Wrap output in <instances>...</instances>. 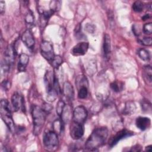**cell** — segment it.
I'll return each instance as SVG.
<instances>
[{"mask_svg": "<svg viewBox=\"0 0 152 152\" xmlns=\"http://www.w3.org/2000/svg\"><path fill=\"white\" fill-rule=\"evenodd\" d=\"M108 134L109 131L106 126L95 128L86 140L85 148L90 151H96L105 144Z\"/></svg>", "mask_w": 152, "mask_h": 152, "instance_id": "cell-1", "label": "cell"}, {"mask_svg": "<svg viewBox=\"0 0 152 152\" xmlns=\"http://www.w3.org/2000/svg\"><path fill=\"white\" fill-rule=\"evenodd\" d=\"M44 81L47 93V99L50 102H53L62 92L58 78L53 71L47 70L44 76Z\"/></svg>", "mask_w": 152, "mask_h": 152, "instance_id": "cell-2", "label": "cell"}, {"mask_svg": "<svg viewBox=\"0 0 152 152\" xmlns=\"http://www.w3.org/2000/svg\"><path fill=\"white\" fill-rule=\"evenodd\" d=\"M48 113L40 106L33 105L31 108V116L33 119V131L35 135H38L42 131L45 123Z\"/></svg>", "mask_w": 152, "mask_h": 152, "instance_id": "cell-3", "label": "cell"}, {"mask_svg": "<svg viewBox=\"0 0 152 152\" xmlns=\"http://www.w3.org/2000/svg\"><path fill=\"white\" fill-rule=\"evenodd\" d=\"M0 113L1 118L8 129L12 133H14L15 131V126L12 118L11 107L7 99H1V100Z\"/></svg>", "mask_w": 152, "mask_h": 152, "instance_id": "cell-4", "label": "cell"}, {"mask_svg": "<svg viewBox=\"0 0 152 152\" xmlns=\"http://www.w3.org/2000/svg\"><path fill=\"white\" fill-rule=\"evenodd\" d=\"M15 48L12 45H9L5 49L4 57L1 61V69L4 73L8 72L12 65L14 64L15 57Z\"/></svg>", "mask_w": 152, "mask_h": 152, "instance_id": "cell-5", "label": "cell"}, {"mask_svg": "<svg viewBox=\"0 0 152 152\" xmlns=\"http://www.w3.org/2000/svg\"><path fill=\"white\" fill-rule=\"evenodd\" d=\"M43 142L45 147L49 150H55L59 144L58 134L53 130L48 131L43 135Z\"/></svg>", "mask_w": 152, "mask_h": 152, "instance_id": "cell-6", "label": "cell"}, {"mask_svg": "<svg viewBox=\"0 0 152 152\" xmlns=\"http://www.w3.org/2000/svg\"><path fill=\"white\" fill-rule=\"evenodd\" d=\"M40 53L47 61L51 62L55 57L52 44L47 40H43L40 43Z\"/></svg>", "mask_w": 152, "mask_h": 152, "instance_id": "cell-7", "label": "cell"}, {"mask_svg": "<svg viewBox=\"0 0 152 152\" xmlns=\"http://www.w3.org/2000/svg\"><path fill=\"white\" fill-rule=\"evenodd\" d=\"M87 110L86 108L82 105L77 106L73 110L72 119L74 122L84 124L87 118Z\"/></svg>", "mask_w": 152, "mask_h": 152, "instance_id": "cell-8", "label": "cell"}, {"mask_svg": "<svg viewBox=\"0 0 152 152\" xmlns=\"http://www.w3.org/2000/svg\"><path fill=\"white\" fill-rule=\"evenodd\" d=\"M69 132L71 138L74 140H79L84 135V124H81L72 121L70 125Z\"/></svg>", "mask_w": 152, "mask_h": 152, "instance_id": "cell-9", "label": "cell"}, {"mask_svg": "<svg viewBox=\"0 0 152 152\" xmlns=\"http://www.w3.org/2000/svg\"><path fill=\"white\" fill-rule=\"evenodd\" d=\"M134 132L128 130L126 129H123L119 131L115 135L111 137L109 141V146L110 147H113L115 146L119 141L127 137H129L133 135Z\"/></svg>", "mask_w": 152, "mask_h": 152, "instance_id": "cell-10", "label": "cell"}, {"mask_svg": "<svg viewBox=\"0 0 152 152\" xmlns=\"http://www.w3.org/2000/svg\"><path fill=\"white\" fill-rule=\"evenodd\" d=\"M11 103L15 111H18L21 109L23 112L26 111L25 101L23 96L18 92H14L11 96Z\"/></svg>", "mask_w": 152, "mask_h": 152, "instance_id": "cell-11", "label": "cell"}, {"mask_svg": "<svg viewBox=\"0 0 152 152\" xmlns=\"http://www.w3.org/2000/svg\"><path fill=\"white\" fill-rule=\"evenodd\" d=\"M21 40L26 46V47L30 49L34 48L35 40L33 34L30 29H27L21 36Z\"/></svg>", "mask_w": 152, "mask_h": 152, "instance_id": "cell-12", "label": "cell"}, {"mask_svg": "<svg viewBox=\"0 0 152 152\" xmlns=\"http://www.w3.org/2000/svg\"><path fill=\"white\" fill-rule=\"evenodd\" d=\"M88 43L86 42H81L77 43L75 45L71 51V53L74 56H82L86 53L88 49Z\"/></svg>", "mask_w": 152, "mask_h": 152, "instance_id": "cell-13", "label": "cell"}, {"mask_svg": "<svg viewBox=\"0 0 152 152\" xmlns=\"http://www.w3.org/2000/svg\"><path fill=\"white\" fill-rule=\"evenodd\" d=\"M62 93L65 97L69 101H72L74 97V90L72 85L69 82L64 83Z\"/></svg>", "mask_w": 152, "mask_h": 152, "instance_id": "cell-14", "label": "cell"}, {"mask_svg": "<svg viewBox=\"0 0 152 152\" xmlns=\"http://www.w3.org/2000/svg\"><path fill=\"white\" fill-rule=\"evenodd\" d=\"M135 125L140 130L145 131L150 128L151 125V120L147 117L139 116L136 119Z\"/></svg>", "mask_w": 152, "mask_h": 152, "instance_id": "cell-15", "label": "cell"}, {"mask_svg": "<svg viewBox=\"0 0 152 152\" xmlns=\"http://www.w3.org/2000/svg\"><path fill=\"white\" fill-rule=\"evenodd\" d=\"M29 62V56L26 53H21L18 57L17 69L18 72H24Z\"/></svg>", "mask_w": 152, "mask_h": 152, "instance_id": "cell-16", "label": "cell"}, {"mask_svg": "<svg viewBox=\"0 0 152 152\" xmlns=\"http://www.w3.org/2000/svg\"><path fill=\"white\" fill-rule=\"evenodd\" d=\"M103 51L104 57L108 59L111 52V41L110 37L107 34H105L103 37Z\"/></svg>", "mask_w": 152, "mask_h": 152, "instance_id": "cell-17", "label": "cell"}, {"mask_svg": "<svg viewBox=\"0 0 152 152\" xmlns=\"http://www.w3.org/2000/svg\"><path fill=\"white\" fill-rule=\"evenodd\" d=\"M142 75L144 82L147 85L151 86L152 84V69L150 65L143 66Z\"/></svg>", "mask_w": 152, "mask_h": 152, "instance_id": "cell-18", "label": "cell"}, {"mask_svg": "<svg viewBox=\"0 0 152 152\" xmlns=\"http://www.w3.org/2000/svg\"><path fill=\"white\" fill-rule=\"evenodd\" d=\"M64 122L61 118H59L58 119L54 121L52 124L53 131H54L57 134H59L62 132L64 129Z\"/></svg>", "mask_w": 152, "mask_h": 152, "instance_id": "cell-19", "label": "cell"}, {"mask_svg": "<svg viewBox=\"0 0 152 152\" xmlns=\"http://www.w3.org/2000/svg\"><path fill=\"white\" fill-rule=\"evenodd\" d=\"M136 110V106L134 102L132 101L127 102L125 103V108L124 109V113L125 115H131Z\"/></svg>", "mask_w": 152, "mask_h": 152, "instance_id": "cell-20", "label": "cell"}, {"mask_svg": "<svg viewBox=\"0 0 152 152\" xmlns=\"http://www.w3.org/2000/svg\"><path fill=\"white\" fill-rule=\"evenodd\" d=\"M138 55L139 57L144 61H149L151 59V55L150 52L144 49V48H140L138 50Z\"/></svg>", "mask_w": 152, "mask_h": 152, "instance_id": "cell-21", "label": "cell"}, {"mask_svg": "<svg viewBox=\"0 0 152 152\" xmlns=\"http://www.w3.org/2000/svg\"><path fill=\"white\" fill-rule=\"evenodd\" d=\"M124 85V84L123 82H122L121 81L116 80L110 83V87L113 91H115L116 93H119V92L121 91L122 90H123Z\"/></svg>", "mask_w": 152, "mask_h": 152, "instance_id": "cell-22", "label": "cell"}, {"mask_svg": "<svg viewBox=\"0 0 152 152\" xmlns=\"http://www.w3.org/2000/svg\"><path fill=\"white\" fill-rule=\"evenodd\" d=\"M65 106H66L65 103L62 100H59L58 101V102L57 103L56 107V112L58 116L60 118H61V117L62 116V113H63V112L65 107Z\"/></svg>", "mask_w": 152, "mask_h": 152, "instance_id": "cell-23", "label": "cell"}, {"mask_svg": "<svg viewBox=\"0 0 152 152\" xmlns=\"http://www.w3.org/2000/svg\"><path fill=\"white\" fill-rule=\"evenodd\" d=\"M141 106L142 110L144 112H151V104L146 99H142L141 102Z\"/></svg>", "mask_w": 152, "mask_h": 152, "instance_id": "cell-24", "label": "cell"}, {"mask_svg": "<svg viewBox=\"0 0 152 152\" xmlns=\"http://www.w3.org/2000/svg\"><path fill=\"white\" fill-rule=\"evenodd\" d=\"M88 95V88L87 86H81L78 88V97L80 99H84L87 97Z\"/></svg>", "mask_w": 152, "mask_h": 152, "instance_id": "cell-25", "label": "cell"}, {"mask_svg": "<svg viewBox=\"0 0 152 152\" xmlns=\"http://www.w3.org/2000/svg\"><path fill=\"white\" fill-rule=\"evenodd\" d=\"M25 21L27 25L32 26L34 22V16L31 10H28L25 16Z\"/></svg>", "mask_w": 152, "mask_h": 152, "instance_id": "cell-26", "label": "cell"}, {"mask_svg": "<svg viewBox=\"0 0 152 152\" xmlns=\"http://www.w3.org/2000/svg\"><path fill=\"white\" fill-rule=\"evenodd\" d=\"M144 3L140 1H137L134 2L132 5V8L133 11L136 12H140L142 11L144 8Z\"/></svg>", "mask_w": 152, "mask_h": 152, "instance_id": "cell-27", "label": "cell"}, {"mask_svg": "<svg viewBox=\"0 0 152 152\" xmlns=\"http://www.w3.org/2000/svg\"><path fill=\"white\" fill-rule=\"evenodd\" d=\"M62 63V59L59 55H55L53 60L51 61V64L55 68H58Z\"/></svg>", "mask_w": 152, "mask_h": 152, "instance_id": "cell-28", "label": "cell"}, {"mask_svg": "<svg viewBox=\"0 0 152 152\" xmlns=\"http://www.w3.org/2000/svg\"><path fill=\"white\" fill-rule=\"evenodd\" d=\"M61 2L59 1H52L50 2V10L53 11L54 12L57 11L61 6Z\"/></svg>", "mask_w": 152, "mask_h": 152, "instance_id": "cell-29", "label": "cell"}, {"mask_svg": "<svg viewBox=\"0 0 152 152\" xmlns=\"http://www.w3.org/2000/svg\"><path fill=\"white\" fill-rule=\"evenodd\" d=\"M138 42L144 46H151L152 44V40L150 37H144L142 39H138Z\"/></svg>", "mask_w": 152, "mask_h": 152, "instance_id": "cell-30", "label": "cell"}, {"mask_svg": "<svg viewBox=\"0 0 152 152\" xmlns=\"http://www.w3.org/2000/svg\"><path fill=\"white\" fill-rule=\"evenodd\" d=\"M143 32L146 34H151L152 33V23H145L143 26Z\"/></svg>", "mask_w": 152, "mask_h": 152, "instance_id": "cell-31", "label": "cell"}, {"mask_svg": "<svg viewBox=\"0 0 152 152\" xmlns=\"http://www.w3.org/2000/svg\"><path fill=\"white\" fill-rule=\"evenodd\" d=\"M1 87L5 91H8L11 87V83L9 80H4L1 83Z\"/></svg>", "mask_w": 152, "mask_h": 152, "instance_id": "cell-32", "label": "cell"}, {"mask_svg": "<svg viewBox=\"0 0 152 152\" xmlns=\"http://www.w3.org/2000/svg\"><path fill=\"white\" fill-rule=\"evenodd\" d=\"M132 30L133 33L136 36H139L141 34V29L138 25L137 24H134L132 27Z\"/></svg>", "mask_w": 152, "mask_h": 152, "instance_id": "cell-33", "label": "cell"}, {"mask_svg": "<svg viewBox=\"0 0 152 152\" xmlns=\"http://www.w3.org/2000/svg\"><path fill=\"white\" fill-rule=\"evenodd\" d=\"M85 30L88 32L89 33H93L95 31V27L91 24H89V23H87L86 26H85Z\"/></svg>", "mask_w": 152, "mask_h": 152, "instance_id": "cell-34", "label": "cell"}, {"mask_svg": "<svg viewBox=\"0 0 152 152\" xmlns=\"http://www.w3.org/2000/svg\"><path fill=\"white\" fill-rule=\"evenodd\" d=\"M42 108L47 113H49L52 109L53 107L50 104H48L47 103H45L43 105H42Z\"/></svg>", "mask_w": 152, "mask_h": 152, "instance_id": "cell-35", "label": "cell"}, {"mask_svg": "<svg viewBox=\"0 0 152 152\" xmlns=\"http://www.w3.org/2000/svg\"><path fill=\"white\" fill-rule=\"evenodd\" d=\"M141 147L138 144H136L132 147H131L130 151H141Z\"/></svg>", "mask_w": 152, "mask_h": 152, "instance_id": "cell-36", "label": "cell"}, {"mask_svg": "<svg viewBox=\"0 0 152 152\" xmlns=\"http://www.w3.org/2000/svg\"><path fill=\"white\" fill-rule=\"evenodd\" d=\"M5 11V2L3 1H0V12L1 14H3V13Z\"/></svg>", "mask_w": 152, "mask_h": 152, "instance_id": "cell-37", "label": "cell"}, {"mask_svg": "<svg viewBox=\"0 0 152 152\" xmlns=\"http://www.w3.org/2000/svg\"><path fill=\"white\" fill-rule=\"evenodd\" d=\"M150 17V15H149L148 14H145L144 16H142L141 18H142V20L145 21V20H148Z\"/></svg>", "mask_w": 152, "mask_h": 152, "instance_id": "cell-38", "label": "cell"}, {"mask_svg": "<svg viewBox=\"0 0 152 152\" xmlns=\"http://www.w3.org/2000/svg\"><path fill=\"white\" fill-rule=\"evenodd\" d=\"M151 149V145H148V146L145 147V151H150Z\"/></svg>", "mask_w": 152, "mask_h": 152, "instance_id": "cell-39", "label": "cell"}, {"mask_svg": "<svg viewBox=\"0 0 152 152\" xmlns=\"http://www.w3.org/2000/svg\"><path fill=\"white\" fill-rule=\"evenodd\" d=\"M147 7V10H148L149 11H151V3L148 4Z\"/></svg>", "mask_w": 152, "mask_h": 152, "instance_id": "cell-40", "label": "cell"}]
</instances>
